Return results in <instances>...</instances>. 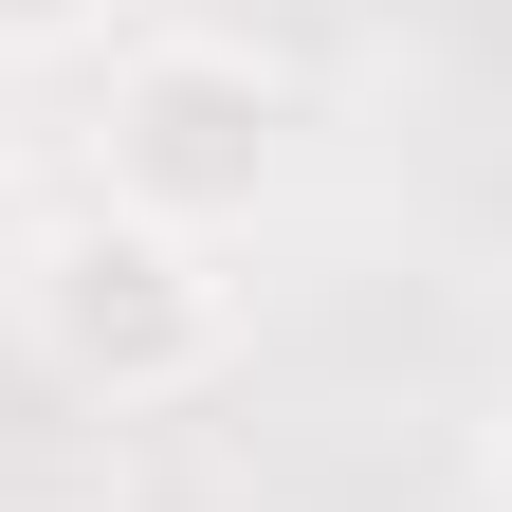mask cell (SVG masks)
I'll return each instance as SVG.
<instances>
[{
  "mask_svg": "<svg viewBox=\"0 0 512 512\" xmlns=\"http://www.w3.org/2000/svg\"><path fill=\"white\" fill-rule=\"evenodd\" d=\"M0 311H19V348L74 384V403H110V421L202 403V384L238 366V275H220V238L128 220V202H55L19 256H0Z\"/></svg>",
  "mask_w": 512,
  "mask_h": 512,
  "instance_id": "6da1fadb",
  "label": "cell"
},
{
  "mask_svg": "<svg viewBox=\"0 0 512 512\" xmlns=\"http://www.w3.org/2000/svg\"><path fill=\"white\" fill-rule=\"evenodd\" d=\"M275 165H293V74H275L256 37H128V55H110V110H92V202L220 238V220H256V202H275Z\"/></svg>",
  "mask_w": 512,
  "mask_h": 512,
  "instance_id": "7a4b0ae2",
  "label": "cell"
},
{
  "mask_svg": "<svg viewBox=\"0 0 512 512\" xmlns=\"http://www.w3.org/2000/svg\"><path fill=\"white\" fill-rule=\"evenodd\" d=\"M128 0H0V74H55V55H92Z\"/></svg>",
  "mask_w": 512,
  "mask_h": 512,
  "instance_id": "3957f363",
  "label": "cell"
},
{
  "mask_svg": "<svg viewBox=\"0 0 512 512\" xmlns=\"http://www.w3.org/2000/svg\"><path fill=\"white\" fill-rule=\"evenodd\" d=\"M476 458H494V512H512V384H494V421H476Z\"/></svg>",
  "mask_w": 512,
  "mask_h": 512,
  "instance_id": "277c9868",
  "label": "cell"
}]
</instances>
